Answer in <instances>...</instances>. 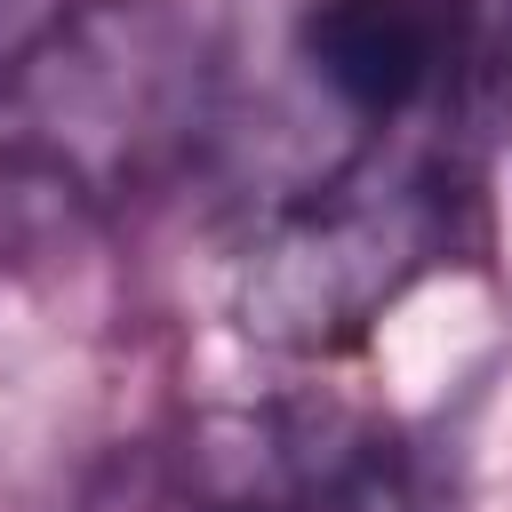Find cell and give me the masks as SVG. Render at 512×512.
I'll list each match as a JSON object with an SVG mask.
<instances>
[{"instance_id":"obj_6","label":"cell","mask_w":512,"mask_h":512,"mask_svg":"<svg viewBox=\"0 0 512 512\" xmlns=\"http://www.w3.org/2000/svg\"><path fill=\"white\" fill-rule=\"evenodd\" d=\"M56 8H64V0H0V72L16 64V48H24Z\"/></svg>"},{"instance_id":"obj_4","label":"cell","mask_w":512,"mask_h":512,"mask_svg":"<svg viewBox=\"0 0 512 512\" xmlns=\"http://www.w3.org/2000/svg\"><path fill=\"white\" fill-rule=\"evenodd\" d=\"M296 64L368 136L408 128L456 64V0H304Z\"/></svg>"},{"instance_id":"obj_5","label":"cell","mask_w":512,"mask_h":512,"mask_svg":"<svg viewBox=\"0 0 512 512\" xmlns=\"http://www.w3.org/2000/svg\"><path fill=\"white\" fill-rule=\"evenodd\" d=\"M304 512H424L416 504V488H408V472H400V456L384 448V440H368Z\"/></svg>"},{"instance_id":"obj_7","label":"cell","mask_w":512,"mask_h":512,"mask_svg":"<svg viewBox=\"0 0 512 512\" xmlns=\"http://www.w3.org/2000/svg\"><path fill=\"white\" fill-rule=\"evenodd\" d=\"M504 128H512V48H504Z\"/></svg>"},{"instance_id":"obj_3","label":"cell","mask_w":512,"mask_h":512,"mask_svg":"<svg viewBox=\"0 0 512 512\" xmlns=\"http://www.w3.org/2000/svg\"><path fill=\"white\" fill-rule=\"evenodd\" d=\"M368 440L376 432L344 424L336 408H296V400L216 408L168 456L152 512H304Z\"/></svg>"},{"instance_id":"obj_2","label":"cell","mask_w":512,"mask_h":512,"mask_svg":"<svg viewBox=\"0 0 512 512\" xmlns=\"http://www.w3.org/2000/svg\"><path fill=\"white\" fill-rule=\"evenodd\" d=\"M456 240L448 176L400 144L368 136L344 168L288 192L232 264V320L248 344L288 360H328L360 344Z\"/></svg>"},{"instance_id":"obj_1","label":"cell","mask_w":512,"mask_h":512,"mask_svg":"<svg viewBox=\"0 0 512 512\" xmlns=\"http://www.w3.org/2000/svg\"><path fill=\"white\" fill-rule=\"evenodd\" d=\"M216 120V40L184 0H64L0 72V176L72 216L160 192Z\"/></svg>"}]
</instances>
